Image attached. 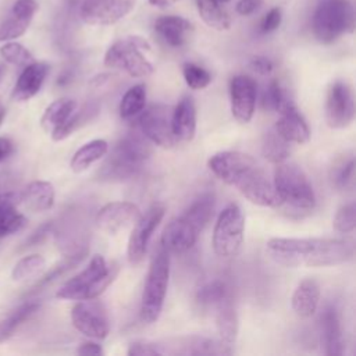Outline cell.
I'll return each instance as SVG.
<instances>
[{
    "label": "cell",
    "mask_w": 356,
    "mask_h": 356,
    "mask_svg": "<svg viewBox=\"0 0 356 356\" xmlns=\"http://www.w3.org/2000/svg\"><path fill=\"white\" fill-rule=\"evenodd\" d=\"M207 164L214 175L238 189L252 203L264 207L281 206L273 182L252 156L232 150L218 152Z\"/></svg>",
    "instance_id": "obj_1"
},
{
    "label": "cell",
    "mask_w": 356,
    "mask_h": 356,
    "mask_svg": "<svg viewBox=\"0 0 356 356\" xmlns=\"http://www.w3.org/2000/svg\"><path fill=\"white\" fill-rule=\"evenodd\" d=\"M266 250L285 267H328L350 260L353 243L334 238H271Z\"/></svg>",
    "instance_id": "obj_2"
},
{
    "label": "cell",
    "mask_w": 356,
    "mask_h": 356,
    "mask_svg": "<svg viewBox=\"0 0 356 356\" xmlns=\"http://www.w3.org/2000/svg\"><path fill=\"white\" fill-rule=\"evenodd\" d=\"M214 196L200 195L179 217L172 218L163 229L161 248L168 253H184L196 242L214 211Z\"/></svg>",
    "instance_id": "obj_3"
},
{
    "label": "cell",
    "mask_w": 356,
    "mask_h": 356,
    "mask_svg": "<svg viewBox=\"0 0 356 356\" xmlns=\"http://www.w3.org/2000/svg\"><path fill=\"white\" fill-rule=\"evenodd\" d=\"M152 154L149 140L143 134L131 131L122 136L108 154L97 175L103 181H125L136 177Z\"/></svg>",
    "instance_id": "obj_4"
},
{
    "label": "cell",
    "mask_w": 356,
    "mask_h": 356,
    "mask_svg": "<svg viewBox=\"0 0 356 356\" xmlns=\"http://www.w3.org/2000/svg\"><path fill=\"white\" fill-rule=\"evenodd\" d=\"M273 185L281 204H286L296 211H310L314 209L316 196L313 186L298 164L286 160L278 163Z\"/></svg>",
    "instance_id": "obj_5"
},
{
    "label": "cell",
    "mask_w": 356,
    "mask_h": 356,
    "mask_svg": "<svg viewBox=\"0 0 356 356\" xmlns=\"http://www.w3.org/2000/svg\"><path fill=\"white\" fill-rule=\"evenodd\" d=\"M115 274V267H110L102 254H95L79 274L61 285L56 296L68 300L95 299L113 282Z\"/></svg>",
    "instance_id": "obj_6"
},
{
    "label": "cell",
    "mask_w": 356,
    "mask_h": 356,
    "mask_svg": "<svg viewBox=\"0 0 356 356\" xmlns=\"http://www.w3.org/2000/svg\"><path fill=\"white\" fill-rule=\"evenodd\" d=\"M170 253L160 246V249L152 257L146 282L140 299V320L145 324L154 323L164 305L168 278H170Z\"/></svg>",
    "instance_id": "obj_7"
},
{
    "label": "cell",
    "mask_w": 356,
    "mask_h": 356,
    "mask_svg": "<svg viewBox=\"0 0 356 356\" xmlns=\"http://www.w3.org/2000/svg\"><path fill=\"white\" fill-rule=\"evenodd\" d=\"M150 44L140 36H127L114 42L104 54V65L127 72L135 78H143L153 72V64L146 57Z\"/></svg>",
    "instance_id": "obj_8"
},
{
    "label": "cell",
    "mask_w": 356,
    "mask_h": 356,
    "mask_svg": "<svg viewBox=\"0 0 356 356\" xmlns=\"http://www.w3.org/2000/svg\"><path fill=\"white\" fill-rule=\"evenodd\" d=\"M355 26L353 7L348 0H321L313 15V33L320 43L330 44Z\"/></svg>",
    "instance_id": "obj_9"
},
{
    "label": "cell",
    "mask_w": 356,
    "mask_h": 356,
    "mask_svg": "<svg viewBox=\"0 0 356 356\" xmlns=\"http://www.w3.org/2000/svg\"><path fill=\"white\" fill-rule=\"evenodd\" d=\"M245 235V217L238 204H228L218 214L213 229V249L220 257L236 256Z\"/></svg>",
    "instance_id": "obj_10"
},
{
    "label": "cell",
    "mask_w": 356,
    "mask_h": 356,
    "mask_svg": "<svg viewBox=\"0 0 356 356\" xmlns=\"http://www.w3.org/2000/svg\"><path fill=\"white\" fill-rule=\"evenodd\" d=\"M171 114L168 106L152 104L138 114V129L149 142L164 149L172 147L177 139L171 128Z\"/></svg>",
    "instance_id": "obj_11"
},
{
    "label": "cell",
    "mask_w": 356,
    "mask_h": 356,
    "mask_svg": "<svg viewBox=\"0 0 356 356\" xmlns=\"http://www.w3.org/2000/svg\"><path fill=\"white\" fill-rule=\"evenodd\" d=\"M71 321L75 330L90 339H104L110 331L106 309L96 298L78 300L71 309Z\"/></svg>",
    "instance_id": "obj_12"
},
{
    "label": "cell",
    "mask_w": 356,
    "mask_h": 356,
    "mask_svg": "<svg viewBox=\"0 0 356 356\" xmlns=\"http://www.w3.org/2000/svg\"><path fill=\"white\" fill-rule=\"evenodd\" d=\"M165 214L164 204L156 203L147 209L145 214H140L135 221V227L131 231L127 248V257L132 266L139 264L147 250V245L157 225L161 222Z\"/></svg>",
    "instance_id": "obj_13"
},
{
    "label": "cell",
    "mask_w": 356,
    "mask_h": 356,
    "mask_svg": "<svg viewBox=\"0 0 356 356\" xmlns=\"http://www.w3.org/2000/svg\"><path fill=\"white\" fill-rule=\"evenodd\" d=\"M355 118L353 95L348 83L335 81L325 97V121L327 125L335 129L346 128Z\"/></svg>",
    "instance_id": "obj_14"
},
{
    "label": "cell",
    "mask_w": 356,
    "mask_h": 356,
    "mask_svg": "<svg viewBox=\"0 0 356 356\" xmlns=\"http://www.w3.org/2000/svg\"><path fill=\"white\" fill-rule=\"evenodd\" d=\"M136 0H85L79 15L88 25L107 26L118 22L135 7Z\"/></svg>",
    "instance_id": "obj_15"
},
{
    "label": "cell",
    "mask_w": 356,
    "mask_h": 356,
    "mask_svg": "<svg viewBox=\"0 0 356 356\" xmlns=\"http://www.w3.org/2000/svg\"><path fill=\"white\" fill-rule=\"evenodd\" d=\"M53 232L60 250L67 256L88 250L86 228L78 210H68L61 220L53 225Z\"/></svg>",
    "instance_id": "obj_16"
},
{
    "label": "cell",
    "mask_w": 356,
    "mask_h": 356,
    "mask_svg": "<svg viewBox=\"0 0 356 356\" xmlns=\"http://www.w3.org/2000/svg\"><path fill=\"white\" fill-rule=\"evenodd\" d=\"M257 86L248 75H235L229 82V102L234 118L241 124H248L254 113Z\"/></svg>",
    "instance_id": "obj_17"
},
{
    "label": "cell",
    "mask_w": 356,
    "mask_h": 356,
    "mask_svg": "<svg viewBox=\"0 0 356 356\" xmlns=\"http://www.w3.org/2000/svg\"><path fill=\"white\" fill-rule=\"evenodd\" d=\"M140 216L138 206L131 202H110L96 214L97 228L108 235H115L121 229L134 224Z\"/></svg>",
    "instance_id": "obj_18"
},
{
    "label": "cell",
    "mask_w": 356,
    "mask_h": 356,
    "mask_svg": "<svg viewBox=\"0 0 356 356\" xmlns=\"http://www.w3.org/2000/svg\"><path fill=\"white\" fill-rule=\"evenodd\" d=\"M38 8L39 6L35 0H17L0 21V42L22 36Z\"/></svg>",
    "instance_id": "obj_19"
},
{
    "label": "cell",
    "mask_w": 356,
    "mask_h": 356,
    "mask_svg": "<svg viewBox=\"0 0 356 356\" xmlns=\"http://www.w3.org/2000/svg\"><path fill=\"white\" fill-rule=\"evenodd\" d=\"M280 117L275 122V132L288 143L303 145L310 139V129L296 106L288 100L280 108Z\"/></svg>",
    "instance_id": "obj_20"
},
{
    "label": "cell",
    "mask_w": 356,
    "mask_h": 356,
    "mask_svg": "<svg viewBox=\"0 0 356 356\" xmlns=\"http://www.w3.org/2000/svg\"><path fill=\"white\" fill-rule=\"evenodd\" d=\"M49 70V64L42 61H32L25 65L14 85L13 99L17 102H25L33 97L40 90Z\"/></svg>",
    "instance_id": "obj_21"
},
{
    "label": "cell",
    "mask_w": 356,
    "mask_h": 356,
    "mask_svg": "<svg viewBox=\"0 0 356 356\" xmlns=\"http://www.w3.org/2000/svg\"><path fill=\"white\" fill-rule=\"evenodd\" d=\"M154 31L165 44L177 49L188 42L193 25L179 15H163L154 21Z\"/></svg>",
    "instance_id": "obj_22"
},
{
    "label": "cell",
    "mask_w": 356,
    "mask_h": 356,
    "mask_svg": "<svg viewBox=\"0 0 356 356\" xmlns=\"http://www.w3.org/2000/svg\"><path fill=\"white\" fill-rule=\"evenodd\" d=\"M171 128L177 140L189 142L196 132V107L192 97H182L171 114Z\"/></svg>",
    "instance_id": "obj_23"
},
{
    "label": "cell",
    "mask_w": 356,
    "mask_h": 356,
    "mask_svg": "<svg viewBox=\"0 0 356 356\" xmlns=\"http://www.w3.org/2000/svg\"><path fill=\"white\" fill-rule=\"evenodd\" d=\"M324 352L328 356H339L343 353V337L341 318L334 306H327L320 317Z\"/></svg>",
    "instance_id": "obj_24"
},
{
    "label": "cell",
    "mask_w": 356,
    "mask_h": 356,
    "mask_svg": "<svg viewBox=\"0 0 356 356\" xmlns=\"http://www.w3.org/2000/svg\"><path fill=\"white\" fill-rule=\"evenodd\" d=\"M320 303V286L316 280L306 278L299 282L292 293L291 305L299 317H310L316 313Z\"/></svg>",
    "instance_id": "obj_25"
},
{
    "label": "cell",
    "mask_w": 356,
    "mask_h": 356,
    "mask_svg": "<svg viewBox=\"0 0 356 356\" xmlns=\"http://www.w3.org/2000/svg\"><path fill=\"white\" fill-rule=\"evenodd\" d=\"M19 197L28 210L33 213L46 211L54 203V188L47 181H32L21 192Z\"/></svg>",
    "instance_id": "obj_26"
},
{
    "label": "cell",
    "mask_w": 356,
    "mask_h": 356,
    "mask_svg": "<svg viewBox=\"0 0 356 356\" xmlns=\"http://www.w3.org/2000/svg\"><path fill=\"white\" fill-rule=\"evenodd\" d=\"M229 345L224 343L222 341H214L206 337H199V335H192L186 337L178 341L177 350L174 353L179 355H229L231 349L228 348Z\"/></svg>",
    "instance_id": "obj_27"
},
{
    "label": "cell",
    "mask_w": 356,
    "mask_h": 356,
    "mask_svg": "<svg viewBox=\"0 0 356 356\" xmlns=\"http://www.w3.org/2000/svg\"><path fill=\"white\" fill-rule=\"evenodd\" d=\"M216 307H217L216 325H217L218 335L224 343L231 345L235 342L238 335V316L232 305L231 296L225 298Z\"/></svg>",
    "instance_id": "obj_28"
},
{
    "label": "cell",
    "mask_w": 356,
    "mask_h": 356,
    "mask_svg": "<svg viewBox=\"0 0 356 356\" xmlns=\"http://www.w3.org/2000/svg\"><path fill=\"white\" fill-rule=\"evenodd\" d=\"M108 152V143L104 139H93L82 145L72 156L70 167L74 172L88 170L93 163L99 161Z\"/></svg>",
    "instance_id": "obj_29"
},
{
    "label": "cell",
    "mask_w": 356,
    "mask_h": 356,
    "mask_svg": "<svg viewBox=\"0 0 356 356\" xmlns=\"http://www.w3.org/2000/svg\"><path fill=\"white\" fill-rule=\"evenodd\" d=\"M76 110V103L72 99H58L47 106L44 110L40 124L42 128L47 132H54L60 128Z\"/></svg>",
    "instance_id": "obj_30"
},
{
    "label": "cell",
    "mask_w": 356,
    "mask_h": 356,
    "mask_svg": "<svg viewBox=\"0 0 356 356\" xmlns=\"http://www.w3.org/2000/svg\"><path fill=\"white\" fill-rule=\"evenodd\" d=\"M196 7L200 18L207 26L216 31L229 29L231 18L218 0H196Z\"/></svg>",
    "instance_id": "obj_31"
},
{
    "label": "cell",
    "mask_w": 356,
    "mask_h": 356,
    "mask_svg": "<svg viewBox=\"0 0 356 356\" xmlns=\"http://www.w3.org/2000/svg\"><path fill=\"white\" fill-rule=\"evenodd\" d=\"M39 307L40 305L38 302L29 300L19 305L6 318L0 320V342L8 339L24 321H26L31 316H33L38 312Z\"/></svg>",
    "instance_id": "obj_32"
},
{
    "label": "cell",
    "mask_w": 356,
    "mask_h": 356,
    "mask_svg": "<svg viewBox=\"0 0 356 356\" xmlns=\"http://www.w3.org/2000/svg\"><path fill=\"white\" fill-rule=\"evenodd\" d=\"M86 254H88V250H82V252H78V253L67 254L63 261L57 263L50 271H47V273L31 288V292H29L28 295H33V293H38L39 291L44 289L47 285H50L51 282H54L57 278H60L61 275H64L65 273H68L70 270H72L75 266H78V264L85 259Z\"/></svg>",
    "instance_id": "obj_33"
},
{
    "label": "cell",
    "mask_w": 356,
    "mask_h": 356,
    "mask_svg": "<svg viewBox=\"0 0 356 356\" xmlns=\"http://www.w3.org/2000/svg\"><path fill=\"white\" fill-rule=\"evenodd\" d=\"M146 106V89L142 83L131 86L122 96L120 102V115L124 120H131L138 117V114Z\"/></svg>",
    "instance_id": "obj_34"
},
{
    "label": "cell",
    "mask_w": 356,
    "mask_h": 356,
    "mask_svg": "<svg viewBox=\"0 0 356 356\" xmlns=\"http://www.w3.org/2000/svg\"><path fill=\"white\" fill-rule=\"evenodd\" d=\"M26 218L15 209V202H0V239L21 231Z\"/></svg>",
    "instance_id": "obj_35"
},
{
    "label": "cell",
    "mask_w": 356,
    "mask_h": 356,
    "mask_svg": "<svg viewBox=\"0 0 356 356\" xmlns=\"http://www.w3.org/2000/svg\"><path fill=\"white\" fill-rule=\"evenodd\" d=\"M229 296L228 286L221 280H213L202 285L196 292V302L202 307H216Z\"/></svg>",
    "instance_id": "obj_36"
},
{
    "label": "cell",
    "mask_w": 356,
    "mask_h": 356,
    "mask_svg": "<svg viewBox=\"0 0 356 356\" xmlns=\"http://www.w3.org/2000/svg\"><path fill=\"white\" fill-rule=\"evenodd\" d=\"M261 152H263V156L266 157V160H268L270 163L278 164L288 159L289 146H288V142L284 138H281L275 132V129H273L264 135Z\"/></svg>",
    "instance_id": "obj_37"
},
{
    "label": "cell",
    "mask_w": 356,
    "mask_h": 356,
    "mask_svg": "<svg viewBox=\"0 0 356 356\" xmlns=\"http://www.w3.org/2000/svg\"><path fill=\"white\" fill-rule=\"evenodd\" d=\"M330 179L334 188L339 191L349 189L355 179V159L353 156L342 157L334 163L330 171Z\"/></svg>",
    "instance_id": "obj_38"
},
{
    "label": "cell",
    "mask_w": 356,
    "mask_h": 356,
    "mask_svg": "<svg viewBox=\"0 0 356 356\" xmlns=\"http://www.w3.org/2000/svg\"><path fill=\"white\" fill-rule=\"evenodd\" d=\"M46 266V260L40 254H29L22 257L14 266L11 271L13 281H25L33 277H38Z\"/></svg>",
    "instance_id": "obj_39"
},
{
    "label": "cell",
    "mask_w": 356,
    "mask_h": 356,
    "mask_svg": "<svg viewBox=\"0 0 356 356\" xmlns=\"http://www.w3.org/2000/svg\"><path fill=\"white\" fill-rule=\"evenodd\" d=\"M0 56L10 64L18 65V67H25L29 63L35 61L32 53L24 47L21 43L17 42H7L0 47Z\"/></svg>",
    "instance_id": "obj_40"
},
{
    "label": "cell",
    "mask_w": 356,
    "mask_h": 356,
    "mask_svg": "<svg viewBox=\"0 0 356 356\" xmlns=\"http://www.w3.org/2000/svg\"><path fill=\"white\" fill-rule=\"evenodd\" d=\"M182 74L186 85L195 90L204 89L211 82L210 72L193 63H185L182 67Z\"/></svg>",
    "instance_id": "obj_41"
},
{
    "label": "cell",
    "mask_w": 356,
    "mask_h": 356,
    "mask_svg": "<svg viewBox=\"0 0 356 356\" xmlns=\"http://www.w3.org/2000/svg\"><path fill=\"white\" fill-rule=\"evenodd\" d=\"M334 229L339 234H349L356 227V207L355 203H346L338 209L332 220Z\"/></svg>",
    "instance_id": "obj_42"
},
{
    "label": "cell",
    "mask_w": 356,
    "mask_h": 356,
    "mask_svg": "<svg viewBox=\"0 0 356 356\" xmlns=\"http://www.w3.org/2000/svg\"><path fill=\"white\" fill-rule=\"evenodd\" d=\"M288 102L285 97V93L277 79L270 81L267 85L263 97H261V106L267 111H280V108Z\"/></svg>",
    "instance_id": "obj_43"
},
{
    "label": "cell",
    "mask_w": 356,
    "mask_h": 356,
    "mask_svg": "<svg viewBox=\"0 0 356 356\" xmlns=\"http://www.w3.org/2000/svg\"><path fill=\"white\" fill-rule=\"evenodd\" d=\"M21 196L18 192V179L11 171H0V202H17Z\"/></svg>",
    "instance_id": "obj_44"
},
{
    "label": "cell",
    "mask_w": 356,
    "mask_h": 356,
    "mask_svg": "<svg viewBox=\"0 0 356 356\" xmlns=\"http://www.w3.org/2000/svg\"><path fill=\"white\" fill-rule=\"evenodd\" d=\"M127 353L129 356H156L165 353V350L161 348V345L150 341H134L131 342Z\"/></svg>",
    "instance_id": "obj_45"
},
{
    "label": "cell",
    "mask_w": 356,
    "mask_h": 356,
    "mask_svg": "<svg viewBox=\"0 0 356 356\" xmlns=\"http://www.w3.org/2000/svg\"><path fill=\"white\" fill-rule=\"evenodd\" d=\"M53 225L54 222L51 221H46L44 224H42L40 227H38L24 242L22 245V249H26V248H31V246H36L39 243H42L47 236L49 234L53 232Z\"/></svg>",
    "instance_id": "obj_46"
},
{
    "label": "cell",
    "mask_w": 356,
    "mask_h": 356,
    "mask_svg": "<svg viewBox=\"0 0 356 356\" xmlns=\"http://www.w3.org/2000/svg\"><path fill=\"white\" fill-rule=\"evenodd\" d=\"M282 21V13L280 7H273L261 19L260 24V32L263 33H270L273 31H275Z\"/></svg>",
    "instance_id": "obj_47"
},
{
    "label": "cell",
    "mask_w": 356,
    "mask_h": 356,
    "mask_svg": "<svg viewBox=\"0 0 356 356\" xmlns=\"http://www.w3.org/2000/svg\"><path fill=\"white\" fill-rule=\"evenodd\" d=\"M249 67H250L254 72H257V74H260V75H268V74L273 71L274 64H273V61H271L270 58H267V57L256 56V57H253V58L250 60Z\"/></svg>",
    "instance_id": "obj_48"
},
{
    "label": "cell",
    "mask_w": 356,
    "mask_h": 356,
    "mask_svg": "<svg viewBox=\"0 0 356 356\" xmlns=\"http://www.w3.org/2000/svg\"><path fill=\"white\" fill-rule=\"evenodd\" d=\"M263 0H239L236 3V13L241 15H250L253 14L260 6Z\"/></svg>",
    "instance_id": "obj_49"
},
{
    "label": "cell",
    "mask_w": 356,
    "mask_h": 356,
    "mask_svg": "<svg viewBox=\"0 0 356 356\" xmlns=\"http://www.w3.org/2000/svg\"><path fill=\"white\" fill-rule=\"evenodd\" d=\"M76 353L78 355H83V356H89V355H93V356H100L104 353L103 348L96 343V342H83L78 349H76Z\"/></svg>",
    "instance_id": "obj_50"
},
{
    "label": "cell",
    "mask_w": 356,
    "mask_h": 356,
    "mask_svg": "<svg viewBox=\"0 0 356 356\" xmlns=\"http://www.w3.org/2000/svg\"><path fill=\"white\" fill-rule=\"evenodd\" d=\"M14 150V145L10 139L0 136V163L4 161L6 159H8V156L13 153Z\"/></svg>",
    "instance_id": "obj_51"
},
{
    "label": "cell",
    "mask_w": 356,
    "mask_h": 356,
    "mask_svg": "<svg viewBox=\"0 0 356 356\" xmlns=\"http://www.w3.org/2000/svg\"><path fill=\"white\" fill-rule=\"evenodd\" d=\"M149 4L154 6V7H160V8H165L170 7L172 4H175L178 0H147Z\"/></svg>",
    "instance_id": "obj_52"
},
{
    "label": "cell",
    "mask_w": 356,
    "mask_h": 356,
    "mask_svg": "<svg viewBox=\"0 0 356 356\" xmlns=\"http://www.w3.org/2000/svg\"><path fill=\"white\" fill-rule=\"evenodd\" d=\"M4 115H6V110H4L3 104L0 103V124H1V121H3V118H4Z\"/></svg>",
    "instance_id": "obj_53"
},
{
    "label": "cell",
    "mask_w": 356,
    "mask_h": 356,
    "mask_svg": "<svg viewBox=\"0 0 356 356\" xmlns=\"http://www.w3.org/2000/svg\"><path fill=\"white\" fill-rule=\"evenodd\" d=\"M218 1H220V3H221V4H222V3H228V1H229V0H218Z\"/></svg>",
    "instance_id": "obj_54"
},
{
    "label": "cell",
    "mask_w": 356,
    "mask_h": 356,
    "mask_svg": "<svg viewBox=\"0 0 356 356\" xmlns=\"http://www.w3.org/2000/svg\"><path fill=\"white\" fill-rule=\"evenodd\" d=\"M1 75H3V67H0V78H1Z\"/></svg>",
    "instance_id": "obj_55"
}]
</instances>
